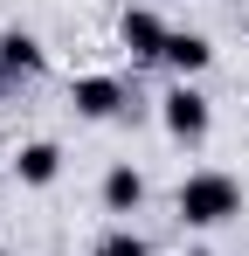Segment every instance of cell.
<instances>
[{"mask_svg":"<svg viewBox=\"0 0 249 256\" xmlns=\"http://www.w3.org/2000/svg\"><path fill=\"white\" fill-rule=\"evenodd\" d=\"M187 256H214V250H187Z\"/></svg>","mask_w":249,"mask_h":256,"instance_id":"obj_11","label":"cell"},{"mask_svg":"<svg viewBox=\"0 0 249 256\" xmlns=\"http://www.w3.org/2000/svg\"><path fill=\"white\" fill-rule=\"evenodd\" d=\"M173 208H180L187 228H222V222H236V214H242V180H236V173L201 166V173H187V180H180Z\"/></svg>","mask_w":249,"mask_h":256,"instance_id":"obj_1","label":"cell"},{"mask_svg":"<svg viewBox=\"0 0 249 256\" xmlns=\"http://www.w3.org/2000/svg\"><path fill=\"white\" fill-rule=\"evenodd\" d=\"M0 256H7V250H0Z\"/></svg>","mask_w":249,"mask_h":256,"instance_id":"obj_12","label":"cell"},{"mask_svg":"<svg viewBox=\"0 0 249 256\" xmlns=\"http://www.w3.org/2000/svg\"><path fill=\"white\" fill-rule=\"evenodd\" d=\"M242 35H249V7H242Z\"/></svg>","mask_w":249,"mask_h":256,"instance_id":"obj_10","label":"cell"},{"mask_svg":"<svg viewBox=\"0 0 249 256\" xmlns=\"http://www.w3.org/2000/svg\"><path fill=\"white\" fill-rule=\"evenodd\" d=\"M28 76H42V42L28 28H7V35H0V90L28 84Z\"/></svg>","mask_w":249,"mask_h":256,"instance_id":"obj_7","label":"cell"},{"mask_svg":"<svg viewBox=\"0 0 249 256\" xmlns=\"http://www.w3.org/2000/svg\"><path fill=\"white\" fill-rule=\"evenodd\" d=\"M14 180H21V187H56V180H62V146H56V138H28V146L14 152Z\"/></svg>","mask_w":249,"mask_h":256,"instance_id":"obj_8","label":"cell"},{"mask_svg":"<svg viewBox=\"0 0 249 256\" xmlns=\"http://www.w3.org/2000/svg\"><path fill=\"white\" fill-rule=\"evenodd\" d=\"M160 125H166V138H180V146H201L208 125H214V104L201 97V84H173L160 97Z\"/></svg>","mask_w":249,"mask_h":256,"instance_id":"obj_2","label":"cell"},{"mask_svg":"<svg viewBox=\"0 0 249 256\" xmlns=\"http://www.w3.org/2000/svg\"><path fill=\"white\" fill-rule=\"evenodd\" d=\"M118 42L132 48V62H166V42H173V28H166L152 7H124V14H118Z\"/></svg>","mask_w":249,"mask_h":256,"instance_id":"obj_4","label":"cell"},{"mask_svg":"<svg viewBox=\"0 0 249 256\" xmlns=\"http://www.w3.org/2000/svg\"><path fill=\"white\" fill-rule=\"evenodd\" d=\"M70 104H76V118H90V125H111V118L132 111V84L124 76H76L70 84Z\"/></svg>","mask_w":249,"mask_h":256,"instance_id":"obj_3","label":"cell"},{"mask_svg":"<svg viewBox=\"0 0 249 256\" xmlns=\"http://www.w3.org/2000/svg\"><path fill=\"white\" fill-rule=\"evenodd\" d=\"M208 62H214V42H208L201 28H173V42H166V70H173V84H194Z\"/></svg>","mask_w":249,"mask_h":256,"instance_id":"obj_6","label":"cell"},{"mask_svg":"<svg viewBox=\"0 0 249 256\" xmlns=\"http://www.w3.org/2000/svg\"><path fill=\"white\" fill-rule=\"evenodd\" d=\"M104 214H118V222H132V214L146 208V173L132 166V160H118V166H104Z\"/></svg>","mask_w":249,"mask_h":256,"instance_id":"obj_5","label":"cell"},{"mask_svg":"<svg viewBox=\"0 0 249 256\" xmlns=\"http://www.w3.org/2000/svg\"><path fill=\"white\" fill-rule=\"evenodd\" d=\"M90 256H152V242L146 236H132V222H118V228H104L97 236V250Z\"/></svg>","mask_w":249,"mask_h":256,"instance_id":"obj_9","label":"cell"}]
</instances>
